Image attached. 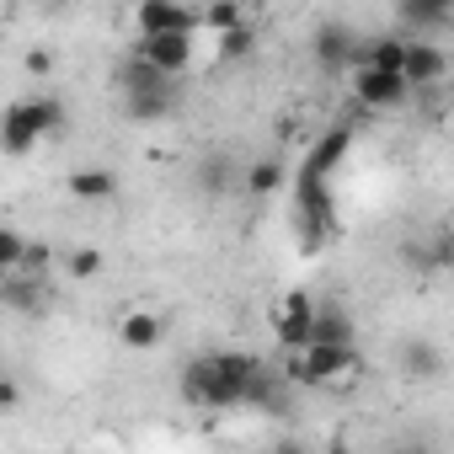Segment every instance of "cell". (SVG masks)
Instances as JSON below:
<instances>
[{"instance_id": "6da1fadb", "label": "cell", "mask_w": 454, "mask_h": 454, "mask_svg": "<svg viewBox=\"0 0 454 454\" xmlns=\"http://www.w3.org/2000/svg\"><path fill=\"white\" fill-rule=\"evenodd\" d=\"M252 374H257V358L252 353H236V348L198 353L182 369V395L192 406H203V411H231V406H247Z\"/></svg>"}, {"instance_id": "7a4b0ae2", "label": "cell", "mask_w": 454, "mask_h": 454, "mask_svg": "<svg viewBox=\"0 0 454 454\" xmlns=\"http://www.w3.org/2000/svg\"><path fill=\"white\" fill-rule=\"evenodd\" d=\"M65 129V102H54V97H27V102H17L12 113H6V150L12 155H27L33 145H43L49 134H59Z\"/></svg>"}, {"instance_id": "3957f363", "label": "cell", "mask_w": 454, "mask_h": 454, "mask_svg": "<svg viewBox=\"0 0 454 454\" xmlns=\"http://www.w3.org/2000/svg\"><path fill=\"white\" fill-rule=\"evenodd\" d=\"M348 369H358L353 342H305L300 353H289V380L294 385H310V390L342 380Z\"/></svg>"}, {"instance_id": "277c9868", "label": "cell", "mask_w": 454, "mask_h": 454, "mask_svg": "<svg viewBox=\"0 0 454 454\" xmlns=\"http://www.w3.org/2000/svg\"><path fill=\"white\" fill-rule=\"evenodd\" d=\"M406 91H411L406 70H385V65H353V97H358L364 107H374V113H385V107H401V102H406Z\"/></svg>"}, {"instance_id": "5b68a950", "label": "cell", "mask_w": 454, "mask_h": 454, "mask_svg": "<svg viewBox=\"0 0 454 454\" xmlns=\"http://www.w3.org/2000/svg\"><path fill=\"white\" fill-rule=\"evenodd\" d=\"M310 49H316V65H321L326 75H342V70H353V65L364 59V43L353 38L348 22H321Z\"/></svg>"}, {"instance_id": "8992f818", "label": "cell", "mask_w": 454, "mask_h": 454, "mask_svg": "<svg viewBox=\"0 0 454 454\" xmlns=\"http://www.w3.org/2000/svg\"><path fill=\"white\" fill-rule=\"evenodd\" d=\"M273 337H278V348L284 353H300L310 337H316V305H310V294H284V305H278V316H273Z\"/></svg>"}, {"instance_id": "52a82bcc", "label": "cell", "mask_w": 454, "mask_h": 454, "mask_svg": "<svg viewBox=\"0 0 454 454\" xmlns=\"http://www.w3.org/2000/svg\"><path fill=\"white\" fill-rule=\"evenodd\" d=\"M134 27H139V38H155V33H198L203 17L187 12L182 0H139Z\"/></svg>"}, {"instance_id": "ba28073f", "label": "cell", "mask_w": 454, "mask_h": 454, "mask_svg": "<svg viewBox=\"0 0 454 454\" xmlns=\"http://www.w3.org/2000/svg\"><path fill=\"white\" fill-rule=\"evenodd\" d=\"M0 305H6L12 316H43V310H49V278L12 268L6 284H0Z\"/></svg>"}, {"instance_id": "9c48e42d", "label": "cell", "mask_w": 454, "mask_h": 454, "mask_svg": "<svg viewBox=\"0 0 454 454\" xmlns=\"http://www.w3.org/2000/svg\"><path fill=\"white\" fill-rule=\"evenodd\" d=\"M139 54L150 65H160L166 75L187 70L192 65V33H155V38H139Z\"/></svg>"}, {"instance_id": "30bf717a", "label": "cell", "mask_w": 454, "mask_h": 454, "mask_svg": "<svg viewBox=\"0 0 454 454\" xmlns=\"http://www.w3.org/2000/svg\"><path fill=\"white\" fill-rule=\"evenodd\" d=\"M406 81L411 86H433V81H443L449 75V54L438 49V43H406Z\"/></svg>"}, {"instance_id": "8fae6325", "label": "cell", "mask_w": 454, "mask_h": 454, "mask_svg": "<svg viewBox=\"0 0 454 454\" xmlns=\"http://www.w3.org/2000/svg\"><path fill=\"white\" fill-rule=\"evenodd\" d=\"M118 337H123V348L145 353V348L160 342V316H155V310H129V316L118 321Z\"/></svg>"}, {"instance_id": "7c38bea8", "label": "cell", "mask_w": 454, "mask_h": 454, "mask_svg": "<svg viewBox=\"0 0 454 454\" xmlns=\"http://www.w3.org/2000/svg\"><path fill=\"white\" fill-rule=\"evenodd\" d=\"M70 192H75L81 203H107V198L118 192V176L102 171V166H81V171L70 176Z\"/></svg>"}, {"instance_id": "4fadbf2b", "label": "cell", "mask_w": 454, "mask_h": 454, "mask_svg": "<svg viewBox=\"0 0 454 454\" xmlns=\"http://www.w3.org/2000/svg\"><path fill=\"white\" fill-rule=\"evenodd\" d=\"M395 364H401V374H406V380H433V374L443 369V353H438L433 342H422V337H417V342H406V348H401V358H395Z\"/></svg>"}, {"instance_id": "5bb4252c", "label": "cell", "mask_w": 454, "mask_h": 454, "mask_svg": "<svg viewBox=\"0 0 454 454\" xmlns=\"http://www.w3.org/2000/svg\"><path fill=\"white\" fill-rule=\"evenodd\" d=\"M257 54V22H236L231 33H219V59L224 65H241Z\"/></svg>"}, {"instance_id": "9a60e30c", "label": "cell", "mask_w": 454, "mask_h": 454, "mask_svg": "<svg viewBox=\"0 0 454 454\" xmlns=\"http://www.w3.org/2000/svg\"><path fill=\"white\" fill-rule=\"evenodd\" d=\"M401 17L411 27H438L454 17V0H401Z\"/></svg>"}, {"instance_id": "2e32d148", "label": "cell", "mask_w": 454, "mask_h": 454, "mask_svg": "<svg viewBox=\"0 0 454 454\" xmlns=\"http://www.w3.org/2000/svg\"><path fill=\"white\" fill-rule=\"evenodd\" d=\"M342 155H348V129H332V134L310 150V160H305V166H310V171H321V176H332Z\"/></svg>"}, {"instance_id": "e0dca14e", "label": "cell", "mask_w": 454, "mask_h": 454, "mask_svg": "<svg viewBox=\"0 0 454 454\" xmlns=\"http://www.w3.org/2000/svg\"><path fill=\"white\" fill-rule=\"evenodd\" d=\"M310 342H353V316L348 310H316V337Z\"/></svg>"}, {"instance_id": "ac0fdd59", "label": "cell", "mask_w": 454, "mask_h": 454, "mask_svg": "<svg viewBox=\"0 0 454 454\" xmlns=\"http://www.w3.org/2000/svg\"><path fill=\"white\" fill-rule=\"evenodd\" d=\"M358 65L401 70V65H406V43H401V38H374V43H364V59H358Z\"/></svg>"}, {"instance_id": "d6986e66", "label": "cell", "mask_w": 454, "mask_h": 454, "mask_svg": "<svg viewBox=\"0 0 454 454\" xmlns=\"http://www.w3.org/2000/svg\"><path fill=\"white\" fill-rule=\"evenodd\" d=\"M247 187H252L257 198H273V192L284 187V166H278V160H257V166L247 171Z\"/></svg>"}, {"instance_id": "ffe728a7", "label": "cell", "mask_w": 454, "mask_h": 454, "mask_svg": "<svg viewBox=\"0 0 454 454\" xmlns=\"http://www.w3.org/2000/svg\"><path fill=\"white\" fill-rule=\"evenodd\" d=\"M236 22H247V17H241V6H236V0H214V6L203 12V27H208L214 38H219V33H231Z\"/></svg>"}, {"instance_id": "44dd1931", "label": "cell", "mask_w": 454, "mask_h": 454, "mask_svg": "<svg viewBox=\"0 0 454 454\" xmlns=\"http://www.w3.org/2000/svg\"><path fill=\"white\" fill-rule=\"evenodd\" d=\"M198 182H203L208 192H231V160H224V155H208L203 171H198Z\"/></svg>"}, {"instance_id": "7402d4cb", "label": "cell", "mask_w": 454, "mask_h": 454, "mask_svg": "<svg viewBox=\"0 0 454 454\" xmlns=\"http://www.w3.org/2000/svg\"><path fill=\"white\" fill-rule=\"evenodd\" d=\"M22 252H27V236L22 231H0V273L22 268Z\"/></svg>"}, {"instance_id": "603a6c76", "label": "cell", "mask_w": 454, "mask_h": 454, "mask_svg": "<svg viewBox=\"0 0 454 454\" xmlns=\"http://www.w3.org/2000/svg\"><path fill=\"white\" fill-rule=\"evenodd\" d=\"M49 268H54V252H49L43 241H27V252H22V273H38V278H49Z\"/></svg>"}, {"instance_id": "cb8c5ba5", "label": "cell", "mask_w": 454, "mask_h": 454, "mask_svg": "<svg viewBox=\"0 0 454 454\" xmlns=\"http://www.w3.org/2000/svg\"><path fill=\"white\" fill-rule=\"evenodd\" d=\"M65 268H70V278H91V273L102 268V257H97L91 247H81V252H70V262H65Z\"/></svg>"}, {"instance_id": "d4e9b609", "label": "cell", "mask_w": 454, "mask_h": 454, "mask_svg": "<svg viewBox=\"0 0 454 454\" xmlns=\"http://www.w3.org/2000/svg\"><path fill=\"white\" fill-rule=\"evenodd\" d=\"M17 406H22V385H17V380H0V411L12 417Z\"/></svg>"}, {"instance_id": "484cf974", "label": "cell", "mask_w": 454, "mask_h": 454, "mask_svg": "<svg viewBox=\"0 0 454 454\" xmlns=\"http://www.w3.org/2000/svg\"><path fill=\"white\" fill-rule=\"evenodd\" d=\"M49 65H54V59H49V54H27V70H33V75H43V70H49Z\"/></svg>"}]
</instances>
